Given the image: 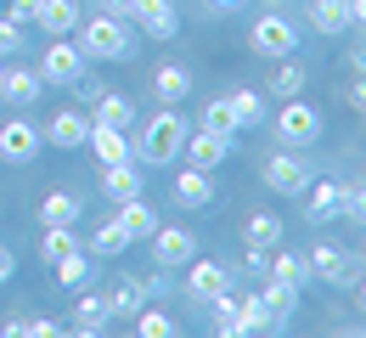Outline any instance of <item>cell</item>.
<instances>
[{"label":"cell","mask_w":366,"mask_h":338,"mask_svg":"<svg viewBox=\"0 0 366 338\" xmlns=\"http://www.w3.org/2000/svg\"><path fill=\"white\" fill-rule=\"evenodd\" d=\"M91 254H85V248H79V254H68V259H56V282H62V288H85V282H91Z\"/></svg>","instance_id":"obj_33"},{"label":"cell","mask_w":366,"mask_h":338,"mask_svg":"<svg viewBox=\"0 0 366 338\" xmlns=\"http://www.w3.org/2000/svg\"><path fill=\"white\" fill-rule=\"evenodd\" d=\"M17 51H23V23H11L0 11V56H17Z\"/></svg>","instance_id":"obj_39"},{"label":"cell","mask_w":366,"mask_h":338,"mask_svg":"<svg viewBox=\"0 0 366 338\" xmlns=\"http://www.w3.org/2000/svg\"><path fill=\"white\" fill-rule=\"evenodd\" d=\"M79 214H85L79 192H46V203H40V220H46V226H74Z\"/></svg>","instance_id":"obj_25"},{"label":"cell","mask_w":366,"mask_h":338,"mask_svg":"<svg viewBox=\"0 0 366 338\" xmlns=\"http://www.w3.org/2000/svg\"><path fill=\"white\" fill-rule=\"evenodd\" d=\"M130 232H124V220H119V214H113V220H102V226H96V237H91V254L96 259H119V254H124V248H130Z\"/></svg>","instance_id":"obj_24"},{"label":"cell","mask_w":366,"mask_h":338,"mask_svg":"<svg viewBox=\"0 0 366 338\" xmlns=\"http://www.w3.org/2000/svg\"><path fill=\"white\" fill-rule=\"evenodd\" d=\"M74 46L85 51V62H124V56H136V29H130V17L96 11L91 23L74 29Z\"/></svg>","instance_id":"obj_1"},{"label":"cell","mask_w":366,"mask_h":338,"mask_svg":"<svg viewBox=\"0 0 366 338\" xmlns=\"http://www.w3.org/2000/svg\"><path fill=\"white\" fill-rule=\"evenodd\" d=\"M344 101H350L355 113H366V74H361V79H355V85H350V91H344Z\"/></svg>","instance_id":"obj_41"},{"label":"cell","mask_w":366,"mask_h":338,"mask_svg":"<svg viewBox=\"0 0 366 338\" xmlns=\"http://www.w3.org/2000/svg\"><path fill=\"white\" fill-rule=\"evenodd\" d=\"M265 277L305 288V282H310V259H305V254H282V248H271V265H265Z\"/></svg>","instance_id":"obj_26"},{"label":"cell","mask_w":366,"mask_h":338,"mask_svg":"<svg viewBox=\"0 0 366 338\" xmlns=\"http://www.w3.org/2000/svg\"><path fill=\"white\" fill-rule=\"evenodd\" d=\"M23 333H34V338H51V333H56V322H51V316H40V322H23Z\"/></svg>","instance_id":"obj_44"},{"label":"cell","mask_w":366,"mask_h":338,"mask_svg":"<svg viewBox=\"0 0 366 338\" xmlns=\"http://www.w3.org/2000/svg\"><path fill=\"white\" fill-rule=\"evenodd\" d=\"M91 119H96V124H113V130H130V124H136V101L102 91V96H96V107H91Z\"/></svg>","instance_id":"obj_23"},{"label":"cell","mask_w":366,"mask_h":338,"mask_svg":"<svg viewBox=\"0 0 366 338\" xmlns=\"http://www.w3.org/2000/svg\"><path fill=\"white\" fill-rule=\"evenodd\" d=\"M305 79H310V74H305L293 56H282V68H276V79H271V96H276V101L299 96V91H305Z\"/></svg>","instance_id":"obj_32"},{"label":"cell","mask_w":366,"mask_h":338,"mask_svg":"<svg viewBox=\"0 0 366 338\" xmlns=\"http://www.w3.org/2000/svg\"><path fill=\"white\" fill-rule=\"evenodd\" d=\"M136 333L141 338H169V333H175V322H169L164 310H141V316H136Z\"/></svg>","instance_id":"obj_36"},{"label":"cell","mask_w":366,"mask_h":338,"mask_svg":"<svg viewBox=\"0 0 366 338\" xmlns=\"http://www.w3.org/2000/svg\"><path fill=\"white\" fill-rule=\"evenodd\" d=\"M305 259H310V277L332 282V288H355V277H361V259L332 242H316V254H305Z\"/></svg>","instance_id":"obj_7"},{"label":"cell","mask_w":366,"mask_h":338,"mask_svg":"<svg viewBox=\"0 0 366 338\" xmlns=\"http://www.w3.org/2000/svg\"><path fill=\"white\" fill-rule=\"evenodd\" d=\"M147 282H136V277H119V288L107 293V310H113V316H130V322H136L141 310H147Z\"/></svg>","instance_id":"obj_22"},{"label":"cell","mask_w":366,"mask_h":338,"mask_svg":"<svg viewBox=\"0 0 366 338\" xmlns=\"http://www.w3.org/2000/svg\"><path fill=\"white\" fill-rule=\"evenodd\" d=\"M152 254H158V265L164 271H175V265H192V254H197V237L181 232V226H158L152 232Z\"/></svg>","instance_id":"obj_11"},{"label":"cell","mask_w":366,"mask_h":338,"mask_svg":"<svg viewBox=\"0 0 366 338\" xmlns=\"http://www.w3.org/2000/svg\"><path fill=\"white\" fill-rule=\"evenodd\" d=\"M282 6H287V0H265V11H282Z\"/></svg>","instance_id":"obj_50"},{"label":"cell","mask_w":366,"mask_h":338,"mask_svg":"<svg viewBox=\"0 0 366 338\" xmlns=\"http://www.w3.org/2000/svg\"><path fill=\"white\" fill-rule=\"evenodd\" d=\"M186 293H192V299H203V304H214L220 293H231L226 265H214V259H192V271H186Z\"/></svg>","instance_id":"obj_13"},{"label":"cell","mask_w":366,"mask_h":338,"mask_svg":"<svg viewBox=\"0 0 366 338\" xmlns=\"http://www.w3.org/2000/svg\"><path fill=\"white\" fill-rule=\"evenodd\" d=\"M248 248H282V220L276 214H248Z\"/></svg>","instance_id":"obj_34"},{"label":"cell","mask_w":366,"mask_h":338,"mask_svg":"<svg viewBox=\"0 0 366 338\" xmlns=\"http://www.w3.org/2000/svg\"><path fill=\"white\" fill-rule=\"evenodd\" d=\"M231 119H237V130H248V124H265L271 119V107H265V96L259 91H231Z\"/></svg>","instance_id":"obj_27"},{"label":"cell","mask_w":366,"mask_h":338,"mask_svg":"<svg viewBox=\"0 0 366 338\" xmlns=\"http://www.w3.org/2000/svg\"><path fill=\"white\" fill-rule=\"evenodd\" d=\"M130 23H141V34H152V40H175V6L169 0H141Z\"/></svg>","instance_id":"obj_17"},{"label":"cell","mask_w":366,"mask_h":338,"mask_svg":"<svg viewBox=\"0 0 366 338\" xmlns=\"http://www.w3.org/2000/svg\"><path fill=\"white\" fill-rule=\"evenodd\" d=\"M40 254H46L51 265H56V259H68V254H79L74 226H46V232H40Z\"/></svg>","instance_id":"obj_31"},{"label":"cell","mask_w":366,"mask_h":338,"mask_svg":"<svg viewBox=\"0 0 366 338\" xmlns=\"http://www.w3.org/2000/svg\"><path fill=\"white\" fill-rule=\"evenodd\" d=\"M85 74V51L74 46V34H56L46 46V56H40V79L46 85H74Z\"/></svg>","instance_id":"obj_6"},{"label":"cell","mask_w":366,"mask_h":338,"mask_svg":"<svg viewBox=\"0 0 366 338\" xmlns=\"http://www.w3.org/2000/svg\"><path fill=\"white\" fill-rule=\"evenodd\" d=\"M350 62H355V74H366V40L355 46V56H350Z\"/></svg>","instance_id":"obj_47"},{"label":"cell","mask_w":366,"mask_h":338,"mask_svg":"<svg viewBox=\"0 0 366 338\" xmlns=\"http://www.w3.org/2000/svg\"><path fill=\"white\" fill-rule=\"evenodd\" d=\"M152 96L164 101V107H175V101L192 96V74H186L181 62H164L158 74H152Z\"/></svg>","instance_id":"obj_19"},{"label":"cell","mask_w":366,"mask_h":338,"mask_svg":"<svg viewBox=\"0 0 366 338\" xmlns=\"http://www.w3.org/2000/svg\"><path fill=\"white\" fill-rule=\"evenodd\" d=\"M34 23H40L46 34H74V29L85 23V17H79V6H74V0H40Z\"/></svg>","instance_id":"obj_21"},{"label":"cell","mask_w":366,"mask_h":338,"mask_svg":"<svg viewBox=\"0 0 366 338\" xmlns=\"http://www.w3.org/2000/svg\"><path fill=\"white\" fill-rule=\"evenodd\" d=\"M74 91H79L85 101H96V96H102V79H85V74H79V79H74Z\"/></svg>","instance_id":"obj_43"},{"label":"cell","mask_w":366,"mask_h":338,"mask_svg":"<svg viewBox=\"0 0 366 338\" xmlns=\"http://www.w3.org/2000/svg\"><path fill=\"white\" fill-rule=\"evenodd\" d=\"M203 130H220V136H237V119H231V101L226 96H214V101H203V119H197Z\"/></svg>","instance_id":"obj_35"},{"label":"cell","mask_w":366,"mask_h":338,"mask_svg":"<svg viewBox=\"0 0 366 338\" xmlns=\"http://www.w3.org/2000/svg\"><path fill=\"white\" fill-rule=\"evenodd\" d=\"M231 152V136H220V130H186V146H181V158L186 164H197V169H214L220 158Z\"/></svg>","instance_id":"obj_10"},{"label":"cell","mask_w":366,"mask_h":338,"mask_svg":"<svg viewBox=\"0 0 366 338\" xmlns=\"http://www.w3.org/2000/svg\"><path fill=\"white\" fill-rule=\"evenodd\" d=\"M85 146H91L102 164H124V158H136V152H130V141H124V130L96 124V119H91V141H85Z\"/></svg>","instance_id":"obj_20"},{"label":"cell","mask_w":366,"mask_h":338,"mask_svg":"<svg viewBox=\"0 0 366 338\" xmlns=\"http://www.w3.org/2000/svg\"><path fill=\"white\" fill-rule=\"evenodd\" d=\"M259 175H265V187L282 192V197H305V187L316 181V169L305 164V146H282V152H271Z\"/></svg>","instance_id":"obj_4"},{"label":"cell","mask_w":366,"mask_h":338,"mask_svg":"<svg viewBox=\"0 0 366 338\" xmlns=\"http://www.w3.org/2000/svg\"><path fill=\"white\" fill-rule=\"evenodd\" d=\"M271 136L282 146H316L321 141V113L310 107V101L287 96L282 107H276V119H271Z\"/></svg>","instance_id":"obj_3"},{"label":"cell","mask_w":366,"mask_h":338,"mask_svg":"<svg viewBox=\"0 0 366 338\" xmlns=\"http://www.w3.org/2000/svg\"><path fill=\"white\" fill-rule=\"evenodd\" d=\"M141 187H147V169H136V158H124V164H102V192L113 197V203L141 197Z\"/></svg>","instance_id":"obj_15"},{"label":"cell","mask_w":366,"mask_h":338,"mask_svg":"<svg viewBox=\"0 0 366 338\" xmlns=\"http://www.w3.org/2000/svg\"><path fill=\"white\" fill-rule=\"evenodd\" d=\"M0 96L11 101V107H34V101L46 96L40 68H0Z\"/></svg>","instance_id":"obj_12"},{"label":"cell","mask_w":366,"mask_h":338,"mask_svg":"<svg viewBox=\"0 0 366 338\" xmlns=\"http://www.w3.org/2000/svg\"><path fill=\"white\" fill-rule=\"evenodd\" d=\"M344 220H355L366 232V187H344Z\"/></svg>","instance_id":"obj_38"},{"label":"cell","mask_w":366,"mask_h":338,"mask_svg":"<svg viewBox=\"0 0 366 338\" xmlns=\"http://www.w3.org/2000/svg\"><path fill=\"white\" fill-rule=\"evenodd\" d=\"M259 304H265L271 316H282V322H287V316L299 310V288H293V282H276V277H265V288H259Z\"/></svg>","instance_id":"obj_29"},{"label":"cell","mask_w":366,"mask_h":338,"mask_svg":"<svg viewBox=\"0 0 366 338\" xmlns=\"http://www.w3.org/2000/svg\"><path fill=\"white\" fill-rule=\"evenodd\" d=\"M310 23L321 34H344L350 29V0H310Z\"/></svg>","instance_id":"obj_28"},{"label":"cell","mask_w":366,"mask_h":338,"mask_svg":"<svg viewBox=\"0 0 366 338\" xmlns=\"http://www.w3.org/2000/svg\"><path fill=\"white\" fill-rule=\"evenodd\" d=\"M248 46H254V56H276V62H282V56L299 51V29H293L282 11H265V17L248 29Z\"/></svg>","instance_id":"obj_5"},{"label":"cell","mask_w":366,"mask_h":338,"mask_svg":"<svg viewBox=\"0 0 366 338\" xmlns=\"http://www.w3.org/2000/svg\"><path fill=\"white\" fill-rule=\"evenodd\" d=\"M34 11H40V0H6V17L11 23H34Z\"/></svg>","instance_id":"obj_40"},{"label":"cell","mask_w":366,"mask_h":338,"mask_svg":"<svg viewBox=\"0 0 366 338\" xmlns=\"http://www.w3.org/2000/svg\"><path fill=\"white\" fill-rule=\"evenodd\" d=\"M11 271H17V259H11V248L0 242V282H11Z\"/></svg>","instance_id":"obj_45"},{"label":"cell","mask_w":366,"mask_h":338,"mask_svg":"<svg viewBox=\"0 0 366 338\" xmlns=\"http://www.w3.org/2000/svg\"><path fill=\"white\" fill-rule=\"evenodd\" d=\"M355 259H361V265H366V242H361V254H355Z\"/></svg>","instance_id":"obj_51"},{"label":"cell","mask_w":366,"mask_h":338,"mask_svg":"<svg viewBox=\"0 0 366 338\" xmlns=\"http://www.w3.org/2000/svg\"><path fill=\"white\" fill-rule=\"evenodd\" d=\"M305 197H310V226H321V220H344V187H338V181H310Z\"/></svg>","instance_id":"obj_16"},{"label":"cell","mask_w":366,"mask_h":338,"mask_svg":"<svg viewBox=\"0 0 366 338\" xmlns=\"http://www.w3.org/2000/svg\"><path fill=\"white\" fill-rule=\"evenodd\" d=\"M40 124H29V119H11V124H0V164H34L40 158Z\"/></svg>","instance_id":"obj_8"},{"label":"cell","mask_w":366,"mask_h":338,"mask_svg":"<svg viewBox=\"0 0 366 338\" xmlns=\"http://www.w3.org/2000/svg\"><path fill=\"white\" fill-rule=\"evenodd\" d=\"M186 124L175 107H158L147 124H141V146H136V158L141 164H175L181 158V146H186Z\"/></svg>","instance_id":"obj_2"},{"label":"cell","mask_w":366,"mask_h":338,"mask_svg":"<svg viewBox=\"0 0 366 338\" xmlns=\"http://www.w3.org/2000/svg\"><path fill=\"white\" fill-rule=\"evenodd\" d=\"M51 146H62V152H79V146L91 141V119L79 113V107H62V113H51L46 130H40Z\"/></svg>","instance_id":"obj_9"},{"label":"cell","mask_w":366,"mask_h":338,"mask_svg":"<svg viewBox=\"0 0 366 338\" xmlns=\"http://www.w3.org/2000/svg\"><path fill=\"white\" fill-rule=\"evenodd\" d=\"M107 316H113V310H107V293H79V299H74V333H102V327H107Z\"/></svg>","instance_id":"obj_18"},{"label":"cell","mask_w":366,"mask_h":338,"mask_svg":"<svg viewBox=\"0 0 366 338\" xmlns=\"http://www.w3.org/2000/svg\"><path fill=\"white\" fill-rule=\"evenodd\" d=\"M350 23H361V29H366V0H350Z\"/></svg>","instance_id":"obj_46"},{"label":"cell","mask_w":366,"mask_h":338,"mask_svg":"<svg viewBox=\"0 0 366 338\" xmlns=\"http://www.w3.org/2000/svg\"><path fill=\"white\" fill-rule=\"evenodd\" d=\"M141 0H102V11H113V17H136Z\"/></svg>","instance_id":"obj_42"},{"label":"cell","mask_w":366,"mask_h":338,"mask_svg":"<svg viewBox=\"0 0 366 338\" xmlns=\"http://www.w3.org/2000/svg\"><path fill=\"white\" fill-rule=\"evenodd\" d=\"M119 220H124L130 237H152V232H158V214H152L141 197H124V203H119Z\"/></svg>","instance_id":"obj_30"},{"label":"cell","mask_w":366,"mask_h":338,"mask_svg":"<svg viewBox=\"0 0 366 338\" xmlns=\"http://www.w3.org/2000/svg\"><path fill=\"white\" fill-rule=\"evenodd\" d=\"M169 197H175L181 209H209V203H214V181H209V169L186 164L181 175H175V187H169Z\"/></svg>","instance_id":"obj_14"},{"label":"cell","mask_w":366,"mask_h":338,"mask_svg":"<svg viewBox=\"0 0 366 338\" xmlns=\"http://www.w3.org/2000/svg\"><path fill=\"white\" fill-rule=\"evenodd\" d=\"M209 6H214V11H237L242 0H209Z\"/></svg>","instance_id":"obj_48"},{"label":"cell","mask_w":366,"mask_h":338,"mask_svg":"<svg viewBox=\"0 0 366 338\" xmlns=\"http://www.w3.org/2000/svg\"><path fill=\"white\" fill-rule=\"evenodd\" d=\"M214 333L237 338V299H231V293H220V299H214Z\"/></svg>","instance_id":"obj_37"},{"label":"cell","mask_w":366,"mask_h":338,"mask_svg":"<svg viewBox=\"0 0 366 338\" xmlns=\"http://www.w3.org/2000/svg\"><path fill=\"white\" fill-rule=\"evenodd\" d=\"M355 293H361V310H366V277H355Z\"/></svg>","instance_id":"obj_49"}]
</instances>
